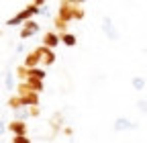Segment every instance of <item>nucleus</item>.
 Listing matches in <instances>:
<instances>
[{"mask_svg":"<svg viewBox=\"0 0 147 143\" xmlns=\"http://www.w3.org/2000/svg\"><path fill=\"white\" fill-rule=\"evenodd\" d=\"M84 16V8L76 2H61L59 4V19L69 23V21H76Z\"/></svg>","mask_w":147,"mask_h":143,"instance_id":"f257e3e1","label":"nucleus"},{"mask_svg":"<svg viewBox=\"0 0 147 143\" xmlns=\"http://www.w3.org/2000/svg\"><path fill=\"white\" fill-rule=\"evenodd\" d=\"M39 12H41V8H39V4H37V2H35V4H29L27 8H23L18 14H14L12 19H8V21H6V25H8V27L25 25V23H29V21H31V16H33V14H39Z\"/></svg>","mask_w":147,"mask_h":143,"instance_id":"f03ea898","label":"nucleus"},{"mask_svg":"<svg viewBox=\"0 0 147 143\" xmlns=\"http://www.w3.org/2000/svg\"><path fill=\"white\" fill-rule=\"evenodd\" d=\"M18 96H21V100H23L25 106H37V104H39V94H35L27 84L18 86Z\"/></svg>","mask_w":147,"mask_h":143,"instance_id":"7ed1b4c3","label":"nucleus"},{"mask_svg":"<svg viewBox=\"0 0 147 143\" xmlns=\"http://www.w3.org/2000/svg\"><path fill=\"white\" fill-rule=\"evenodd\" d=\"M102 33L106 35V37H108L110 41H119V37H121L110 16H104V19H102Z\"/></svg>","mask_w":147,"mask_h":143,"instance_id":"20e7f679","label":"nucleus"},{"mask_svg":"<svg viewBox=\"0 0 147 143\" xmlns=\"http://www.w3.org/2000/svg\"><path fill=\"white\" fill-rule=\"evenodd\" d=\"M37 55L41 57V63H43V65L55 63V53H53V49H49V47H45V45H41L39 49H37Z\"/></svg>","mask_w":147,"mask_h":143,"instance_id":"39448f33","label":"nucleus"},{"mask_svg":"<svg viewBox=\"0 0 147 143\" xmlns=\"http://www.w3.org/2000/svg\"><path fill=\"white\" fill-rule=\"evenodd\" d=\"M113 129L115 131H133V129H137V123H131L129 119H125V117H119V119H115V125H113Z\"/></svg>","mask_w":147,"mask_h":143,"instance_id":"423d86ee","label":"nucleus"},{"mask_svg":"<svg viewBox=\"0 0 147 143\" xmlns=\"http://www.w3.org/2000/svg\"><path fill=\"white\" fill-rule=\"evenodd\" d=\"M59 43H61V37H59L57 33L49 31V33H45V35H43V45H45V47H49V49H55V47H57Z\"/></svg>","mask_w":147,"mask_h":143,"instance_id":"0eeeda50","label":"nucleus"},{"mask_svg":"<svg viewBox=\"0 0 147 143\" xmlns=\"http://www.w3.org/2000/svg\"><path fill=\"white\" fill-rule=\"evenodd\" d=\"M8 129L14 137H23V135H27V123L25 121H12L8 125Z\"/></svg>","mask_w":147,"mask_h":143,"instance_id":"6e6552de","label":"nucleus"},{"mask_svg":"<svg viewBox=\"0 0 147 143\" xmlns=\"http://www.w3.org/2000/svg\"><path fill=\"white\" fill-rule=\"evenodd\" d=\"M37 33H39V25H37L35 21H29V23H25L23 29H21V39L33 37V35H37Z\"/></svg>","mask_w":147,"mask_h":143,"instance_id":"1a4fd4ad","label":"nucleus"},{"mask_svg":"<svg viewBox=\"0 0 147 143\" xmlns=\"http://www.w3.org/2000/svg\"><path fill=\"white\" fill-rule=\"evenodd\" d=\"M39 63H41V57L37 55V51L27 53V55H25V67H27V69H35V67H39Z\"/></svg>","mask_w":147,"mask_h":143,"instance_id":"9d476101","label":"nucleus"},{"mask_svg":"<svg viewBox=\"0 0 147 143\" xmlns=\"http://www.w3.org/2000/svg\"><path fill=\"white\" fill-rule=\"evenodd\" d=\"M45 69H41V67H35V69H27V80H45Z\"/></svg>","mask_w":147,"mask_h":143,"instance_id":"9b49d317","label":"nucleus"},{"mask_svg":"<svg viewBox=\"0 0 147 143\" xmlns=\"http://www.w3.org/2000/svg\"><path fill=\"white\" fill-rule=\"evenodd\" d=\"M25 84L31 88L35 94H39V92H43V90H45V86H43V82H41V80H27Z\"/></svg>","mask_w":147,"mask_h":143,"instance_id":"f8f14e48","label":"nucleus"},{"mask_svg":"<svg viewBox=\"0 0 147 143\" xmlns=\"http://www.w3.org/2000/svg\"><path fill=\"white\" fill-rule=\"evenodd\" d=\"M145 84H147V78H141V76H135L133 80H131V86H133V90H143L145 88Z\"/></svg>","mask_w":147,"mask_h":143,"instance_id":"ddd939ff","label":"nucleus"},{"mask_svg":"<svg viewBox=\"0 0 147 143\" xmlns=\"http://www.w3.org/2000/svg\"><path fill=\"white\" fill-rule=\"evenodd\" d=\"M14 115H16V121H25V119H29V117L33 115V111H29L27 106H23V109L14 111Z\"/></svg>","mask_w":147,"mask_h":143,"instance_id":"4468645a","label":"nucleus"},{"mask_svg":"<svg viewBox=\"0 0 147 143\" xmlns=\"http://www.w3.org/2000/svg\"><path fill=\"white\" fill-rule=\"evenodd\" d=\"M61 43L67 45V47H74L76 45V35H71V33H63L61 35Z\"/></svg>","mask_w":147,"mask_h":143,"instance_id":"2eb2a0df","label":"nucleus"},{"mask_svg":"<svg viewBox=\"0 0 147 143\" xmlns=\"http://www.w3.org/2000/svg\"><path fill=\"white\" fill-rule=\"evenodd\" d=\"M8 106H10V109L12 111H18V109H23V100H21V96H12L10 100H8Z\"/></svg>","mask_w":147,"mask_h":143,"instance_id":"dca6fc26","label":"nucleus"},{"mask_svg":"<svg viewBox=\"0 0 147 143\" xmlns=\"http://www.w3.org/2000/svg\"><path fill=\"white\" fill-rule=\"evenodd\" d=\"M14 82H12V74L10 72H4V90H12Z\"/></svg>","mask_w":147,"mask_h":143,"instance_id":"f3484780","label":"nucleus"},{"mask_svg":"<svg viewBox=\"0 0 147 143\" xmlns=\"http://www.w3.org/2000/svg\"><path fill=\"white\" fill-rule=\"evenodd\" d=\"M51 125H53L55 129H57L59 125H61V115H53V119H51Z\"/></svg>","mask_w":147,"mask_h":143,"instance_id":"a211bd4d","label":"nucleus"},{"mask_svg":"<svg viewBox=\"0 0 147 143\" xmlns=\"http://www.w3.org/2000/svg\"><path fill=\"white\" fill-rule=\"evenodd\" d=\"M12 143H31V139H29L27 135H23V137H14Z\"/></svg>","mask_w":147,"mask_h":143,"instance_id":"6ab92c4d","label":"nucleus"},{"mask_svg":"<svg viewBox=\"0 0 147 143\" xmlns=\"http://www.w3.org/2000/svg\"><path fill=\"white\" fill-rule=\"evenodd\" d=\"M137 106H139V111H141V113H145V115H147V100H139V102H137Z\"/></svg>","mask_w":147,"mask_h":143,"instance_id":"aec40b11","label":"nucleus"},{"mask_svg":"<svg viewBox=\"0 0 147 143\" xmlns=\"http://www.w3.org/2000/svg\"><path fill=\"white\" fill-rule=\"evenodd\" d=\"M65 25H67V23H65V21H61L59 16L55 19V27H57V29H61V31H63V29H65Z\"/></svg>","mask_w":147,"mask_h":143,"instance_id":"412c9836","label":"nucleus"}]
</instances>
